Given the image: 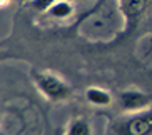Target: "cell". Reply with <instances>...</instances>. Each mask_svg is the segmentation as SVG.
<instances>
[{
	"instance_id": "obj_2",
	"label": "cell",
	"mask_w": 152,
	"mask_h": 135,
	"mask_svg": "<svg viewBox=\"0 0 152 135\" xmlns=\"http://www.w3.org/2000/svg\"><path fill=\"white\" fill-rule=\"evenodd\" d=\"M117 135H152V108L134 112V115L121 122Z\"/></svg>"
},
{
	"instance_id": "obj_4",
	"label": "cell",
	"mask_w": 152,
	"mask_h": 135,
	"mask_svg": "<svg viewBox=\"0 0 152 135\" xmlns=\"http://www.w3.org/2000/svg\"><path fill=\"white\" fill-rule=\"evenodd\" d=\"M121 7L125 17V27L130 30L137 25L139 18L144 15L147 9V0H121Z\"/></svg>"
},
{
	"instance_id": "obj_5",
	"label": "cell",
	"mask_w": 152,
	"mask_h": 135,
	"mask_svg": "<svg viewBox=\"0 0 152 135\" xmlns=\"http://www.w3.org/2000/svg\"><path fill=\"white\" fill-rule=\"evenodd\" d=\"M85 97L92 105H97V107H107L112 104V95L109 94L107 90L100 89V87H90L85 92Z\"/></svg>"
},
{
	"instance_id": "obj_8",
	"label": "cell",
	"mask_w": 152,
	"mask_h": 135,
	"mask_svg": "<svg viewBox=\"0 0 152 135\" xmlns=\"http://www.w3.org/2000/svg\"><path fill=\"white\" fill-rule=\"evenodd\" d=\"M57 0H34L32 5H34V9L39 10V12H49L52 7L55 5Z\"/></svg>"
},
{
	"instance_id": "obj_1",
	"label": "cell",
	"mask_w": 152,
	"mask_h": 135,
	"mask_svg": "<svg viewBox=\"0 0 152 135\" xmlns=\"http://www.w3.org/2000/svg\"><path fill=\"white\" fill-rule=\"evenodd\" d=\"M35 85L45 95V99L52 100V102L65 100L70 95V87H69V83L52 72L35 73Z\"/></svg>"
},
{
	"instance_id": "obj_7",
	"label": "cell",
	"mask_w": 152,
	"mask_h": 135,
	"mask_svg": "<svg viewBox=\"0 0 152 135\" xmlns=\"http://www.w3.org/2000/svg\"><path fill=\"white\" fill-rule=\"evenodd\" d=\"M72 14H74V5L70 2H64V0L55 2V5L49 10V15L54 18H67Z\"/></svg>"
},
{
	"instance_id": "obj_10",
	"label": "cell",
	"mask_w": 152,
	"mask_h": 135,
	"mask_svg": "<svg viewBox=\"0 0 152 135\" xmlns=\"http://www.w3.org/2000/svg\"><path fill=\"white\" fill-rule=\"evenodd\" d=\"M79 2H87V0H79Z\"/></svg>"
},
{
	"instance_id": "obj_3",
	"label": "cell",
	"mask_w": 152,
	"mask_h": 135,
	"mask_svg": "<svg viewBox=\"0 0 152 135\" xmlns=\"http://www.w3.org/2000/svg\"><path fill=\"white\" fill-rule=\"evenodd\" d=\"M121 104L127 112H140L151 105V99L147 94H144L140 90L129 89L121 94Z\"/></svg>"
},
{
	"instance_id": "obj_11",
	"label": "cell",
	"mask_w": 152,
	"mask_h": 135,
	"mask_svg": "<svg viewBox=\"0 0 152 135\" xmlns=\"http://www.w3.org/2000/svg\"><path fill=\"white\" fill-rule=\"evenodd\" d=\"M27 2H34V0H27Z\"/></svg>"
},
{
	"instance_id": "obj_6",
	"label": "cell",
	"mask_w": 152,
	"mask_h": 135,
	"mask_svg": "<svg viewBox=\"0 0 152 135\" xmlns=\"http://www.w3.org/2000/svg\"><path fill=\"white\" fill-rule=\"evenodd\" d=\"M65 135H92V128H90V123L85 118H74L69 123Z\"/></svg>"
},
{
	"instance_id": "obj_9",
	"label": "cell",
	"mask_w": 152,
	"mask_h": 135,
	"mask_svg": "<svg viewBox=\"0 0 152 135\" xmlns=\"http://www.w3.org/2000/svg\"><path fill=\"white\" fill-rule=\"evenodd\" d=\"M64 2H70V4H74V2H75V0H64Z\"/></svg>"
}]
</instances>
